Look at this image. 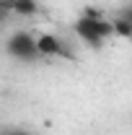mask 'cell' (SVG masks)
Wrapping results in <instances>:
<instances>
[{
  "label": "cell",
  "instance_id": "obj_1",
  "mask_svg": "<svg viewBox=\"0 0 132 135\" xmlns=\"http://www.w3.org/2000/svg\"><path fill=\"white\" fill-rule=\"evenodd\" d=\"M73 31L78 34V39H83L91 50H101L104 42L109 36H114V26L106 18H85L78 16V21L73 23Z\"/></svg>",
  "mask_w": 132,
  "mask_h": 135
},
{
  "label": "cell",
  "instance_id": "obj_8",
  "mask_svg": "<svg viewBox=\"0 0 132 135\" xmlns=\"http://www.w3.org/2000/svg\"><path fill=\"white\" fill-rule=\"evenodd\" d=\"M5 16H8V13H5V11L0 8V21H5Z\"/></svg>",
  "mask_w": 132,
  "mask_h": 135
},
{
  "label": "cell",
  "instance_id": "obj_4",
  "mask_svg": "<svg viewBox=\"0 0 132 135\" xmlns=\"http://www.w3.org/2000/svg\"><path fill=\"white\" fill-rule=\"evenodd\" d=\"M0 8L5 13H16V16H26V18L39 13V3L36 0H0Z\"/></svg>",
  "mask_w": 132,
  "mask_h": 135
},
{
  "label": "cell",
  "instance_id": "obj_5",
  "mask_svg": "<svg viewBox=\"0 0 132 135\" xmlns=\"http://www.w3.org/2000/svg\"><path fill=\"white\" fill-rule=\"evenodd\" d=\"M111 26H114V34L124 36V39H132V11H124L116 21H111Z\"/></svg>",
  "mask_w": 132,
  "mask_h": 135
},
{
  "label": "cell",
  "instance_id": "obj_6",
  "mask_svg": "<svg viewBox=\"0 0 132 135\" xmlns=\"http://www.w3.org/2000/svg\"><path fill=\"white\" fill-rule=\"evenodd\" d=\"M80 16H85V18H104V13H101L99 8H93V5H85Z\"/></svg>",
  "mask_w": 132,
  "mask_h": 135
},
{
  "label": "cell",
  "instance_id": "obj_2",
  "mask_svg": "<svg viewBox=\"0 0 132 135\" xmlns=\"http://www.w3.org/2000/svg\"><path fill=\"white\" fill-rule=\"evenodd\" d=\"M5 52L18 60V62H34L36 57H39V52H36V39H34L29 31H13L8 36V42H5Z\"/></svg>",
  "mask_w": 132,
  "mask_h": 135
},
{
  "label": "cell",
  "instance_id": "obj_7",
  "mask_svg": "<svg viewBox=\"0 0 132 135\" xmlns=\"http://www.w3.org/2000/svg\"><path fill=\"white\" fill-rule=\"evenodd\" d=\"M0 135H31V133H26V130H3Z\"/></svg>",
  "mask_w": 132,
  "mask_h": 135
},
{
  "label": "cell",
  "instance_id": "obj_3",
  "mask_svg": "<svg viewBox=\"0 0 132 135\" xmlns=\"http://www.w3.org/2000/svg\"><path fill=\"white\" fill-rule=\"evenodd\" d=\"M36 52H39V57H73L65 50L62 39H57L54 34H39L36 36Z\"/></svg>",
  "mask_w": 132,
  "mask_h": 135
}]
</instances>
